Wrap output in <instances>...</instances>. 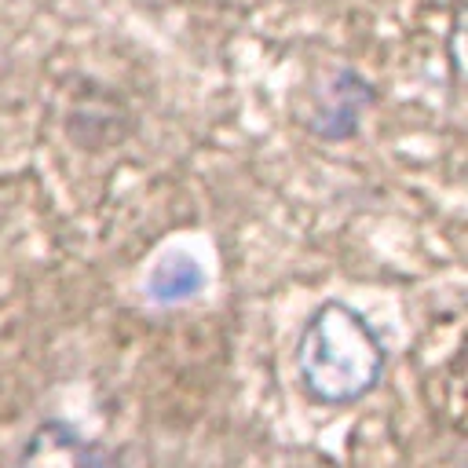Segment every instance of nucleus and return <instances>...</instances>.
I'll use <instances>...</instances> for the list:
<instances>
[{"label":"nucleus","instance_id":"f257e3e1","mask_svg":"<svg viewBox=\"0 0 468 468\" xmlns=\"http://www.w3.org/2000/svg\"><path fill=\"white\" fill-rule=\"evenodd\" d=\"M296 366L314 399L351 402L380 380L384 344L358 311L344 303H322L300 333Z\"/></svg>","mask_w":468,"mask_h":468},{"label":"nucleus","instance_id":"f03ea898","mask_svg":"<svg viewBox=\"0 0 468 468\" xmlns=\"http://www.w3.org/2000/svg\"><path fill=\"white\" fill-rule=\"evenodd\" d=\"M18 468H106V464L66 424H40L22 450Z\"/></svg>","mask_w":468,"mask_h":468},{"label":"nucleus","instance_id":"7ed1b4c3","mask_svg":"<svg viewBox=\"0 0 468 468\" xmlns=\"http://www.w3.org/2000/svg\"><path fill=\"white\" fill-rule=\"evenodd\" d=\"M369 99H373V91H369L355 73H340V77L322 91V102H318V110L311 113V117H318V121H311V128L322 132V135H347V132H355L358 113H362V106H366Z\"/></svg>","mask_w":468,"mask_h":468},{"label":"nucleus","instance_id":"20e7f679","mask_svg":"<svg viewBox=\"0 0 468 468\" xmlns=\"http://www.w3.org/2000/svg\"><path fill=\"white\" fill-rule=\"evenodd\" d=\"M197 285H201V271H197V263L186 260V256L165 260V263L154 271V278H150V292H154V300H161V303L186 300L190 292H197Z\"/></svg>","mask_w":468,"mask_h":468}]
</instances>
